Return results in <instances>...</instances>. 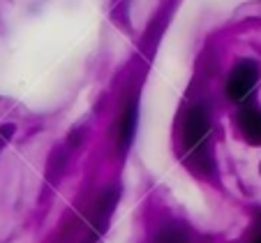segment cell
<instances>
[{
  "label": "cell",
  "mask_w": 261,
  "mask_h": 243,
  "mask_svg": "<svg viewBox=\"0 0 261 243\" xmlns=\"http://www.w3.org/2000/svg\"><path fill=\"white\" fill-rule=\"evenodd\" d=\"M252 243H261V236H256V238H254V241H252Z\"/></svg>",
  "instance_id": "7"
},
{
  "label": "cell",
  "mask_w": 261,
  "mask_h": 243,
  "mask_svg": "<svg viewBox=\"0 0 261 243\" xmlns=\"http://www.w3.org/2000/svg\"><path fill=\"white\" fill-rule=\"evenodd\" d=\"M211 134V116L203 104H197L188 111L185 116V125H182V141L190 151L199 149Z\"/></svg>",
  "instance_id": "2"
},
{
  "label": "cell",
  "mask_w": 261,
  "mask_h": 243,
  "mask_svg": "<svg viewBox=\"0 0 261 243\" xmlns=\"http://www.w3.org/2000/svg\"><path fill=\"white\" fill-rule=\"evenodd\" d=\"M238 125H241L243 137L250 141L252 146H261V109L254 104L243 107L238 114Z\"/></svg>",
  "instance_id": "3"
},
{
  "label": "cell",
  "mask_w": 261,
  "mask_h": 243,
  "mask_svg": "<svg viewBox=\"0 0 261 243\" xmlns=\"http://www.w3.org/2000/svg\"><path fill=\"white\" fill-rule=\"evenodd\" d=\"M259 75H261L259 63H254V60H241V63H236V67L231 69L229 81H227L229 100H233V102L247 100V95L252 93V88L259 81Z\"/></svg>",
  "instance_id": "1"
},
{
  "label": "cell",
  "mask_w": 261,
  "mask_h": 243,
  "mask_svg": "<svg viewBox=\"0 0 261 243\" xmlns=\"http://www.w3.org/2000/svg\"><path fill=\"white\" fill-rule=\"evenodd\" d=\"M137 118H139V111H137V100L125 107V114L123 120H120V151H127L134 141V132H137Z\"/></svg>",
  "instance_id": "4"
},
{
  "label": "cell",
  "mask_w": 261,
  "mask_h": 243,
  "mask_svg": "<svg viewBox=\"0 0 261 243\" xmlns=\"http://www.w3.org/2000/svg\"><path fill=\"white\" fill-rule=\"evenodd\" d=\"M158 243H190L188 234L178 227H164L158 234Z\"/></svg>",
  "instance_id": "5"
},
{
  "label": "cell",
  "mask_w": 261,
  "mask_h": 243,
  "mask_svg": "<svg viewBox=\"0 0 261 243\" xmlns=\"http://www.w3.org/2000/svg\"><path fill=\"white\" fill-rule=\"evenodd\" d=\"M12 134H14V125H12V123L0 125V151L7 146V141L12 139Z\"/></svg>",
  "instance_id": "6"
}]
</instances>
